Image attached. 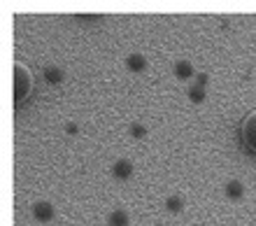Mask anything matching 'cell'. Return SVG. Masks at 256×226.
I'll use <instances>...</instances> for the list:
<instances>
[{"label": "cell", "mask_w": 256, "mask_h": 226, "mask_svg": "<svg viewBox=\"0 0 256 226\" xmlns=\"http://www.w3.org/2000/svg\"><path fill=\"white\" fill-rule=\"evenodd\" d=\"M30 89H33V77L28 73V68L24 63H16L14 66V100L21 103L30 93Z\"/></svg>", "instance_id": "1"}, {"label": "cell", "mask_w": 256, "mask_h": 226, "mask_svg": "<svg viewBox=\"0 0 256 226\" xmlns=\"http://www.w3.org/2000/svg\"><path fill=\"white\" fill-rule=\"evenodd\" d=\"M242 140L244 145L250 147L252 152H256V110L252 114H247V119L242 124Z\"/></svg>", "instance_id": "2"}, {"label": "cell", "mask_w": 256, "mask_h": 226, "mask_svg": "<svg viewBox=\"0 0 256 226\" xmlns=\"http://www.w3.org/2000/svg\"><path fill=\"white\" fill-rule=\"evenodd\" d=\"M33 214L38 221H49L54 219V205L49 203V200H38L33 205Z\"/></svg>", "instance_id": "3"}, {"label": "cell", "mask_w": 256, "mask_h": 226, "mask_svg": "<svg viewBox=\"0 0 256 226\" xmlns=\"http://www.w3.org/2000/svg\"><path fill=\"white\" fill-rule=\"evenodd\" d=\"M112 173H114L116 180H128V177L133 175V163H130L128 159L114 161V166H112Z\"/></svg>", "instance_id": "4"}, {"label": "cell", "mask_w": 256, "mask_h": 226, "mask_svg": "<svg viewBox=\"0 0 256 226\" xmlns=\"http://www.w3.org/2000/svg\"><path fill=\"white\" fill-rule=\"evenodd\" d=\"M126 66H128V70H133V73H142V70L147 68V59H144L142 54H128Z\"/></svg>", "instance_id": "5"}, {"label": "cell", "mask_w": 256, "mask_h": 226, "mask_svg": "<svg viewBox=\"0 0 256 226\" xmlns=\"http://www.w3.org/2000/svg\"><path fill=\"white\" fill-rule=\"evenodd\" d=\"M42 75H44V82H49L52 87H56V84H61L63 82V70L56 66H47L44 70H42Z\"/></svg>", "instance_id": "6"}, {"label": "cell", "mask_w": 256, "mask_h": 226, "mask_svg": "<svg viewBox=\"0 0 256 226\" xmlns=\"http://www.w3.org/2000/svg\"><path fill=\"white\" fill-rule=\"evenodd\" d=\"M242 193H244V184L240 180H228L226 182V196L233 200L238 198H242Z\"/></svg>", "instance_id": "7"}, {"label": "cell", "mask_w": 256, "mask_h": 226, "mask_svg": "<svg viewBox=\"0 0 256 226\" xmlns=\"http://www.w3.org/2000/svg\"><path fill=\"white\" fill-rule=\"evenodd\" d=\"M175 75L180 80H191V77H194V63H189V61L175 63Z\"/></svg>", "instance_id": "8"}, {"label": "cell", "mask_w": 256, "mask_h": 226, "mask_svg": "<svg viewBox=\"0 0 256 226\" xmlns=\"http://www.w3.org/2000/svg\"><path fill=\"white\" fill-rule=\"evenodd\" d=\"M108 221L110 226H128V212L126 210H112Z\"/></svg>", "instance_id": "9"}, {"label": "cell", "mask_w": 256, "mask_h": 226, "mask_svg": "<svg viewBox=\"0 0 256 226\" xmlns=\"http://www.w3.org/2000/svg\"><path fill=\"white\" fill-rule=\"evenodd\" d=\"M166 207H168L170 212H182L184 198L180 196V193H172V196H168V198H166Z\"/></svg>", "instance_id": "10"}, {"label": "cell", "mask_w": 256, "mask_h": 226, "mask_svg": "<svg viewBox=\"0 0 256 226\" xmlns=\"http://www.w3.org/2000/svg\"><path fill=\"white\" fill-rule=\"evenodd\" d=\"M189 98L194 100V103H202V100H205V87L191 84V87H189Z\"/></svg>", "instance_id": "11"}, {"label": "cell", "mask_w": 256, "mask_h": 226, "mask_svg": "<svg viewBox=\"0 0 256 226\" xmlns=\"http://www.w3.org/2000/svg\"><path fill=\"white\" fill-rule=\"evenodd\" d=\"M130 135H133V138H144V135H147V128L135 121V124H130Z\"/></svg>", "instance_id": "12"}, {"label": "cell", "mask_w": 256, "mask_h": 226, "mask_svg": "<svg viewBox=\"0 0 256 226\" xmlns=\"http://www.w3.org/2000/svg\"><path fill=\"white\" fill-rule=\"evenodd\" d=\"M208 82H210V77L205 73H200L198 77H196V84H198V87H208Z\"/></svg>", "instance_id": "13"}, {"label": "cell", "mask_w": 256, "mask_h": 226, "mask_svg": "<svg viewBox=\"0 0 256 226\" xmlns=\"http://www.w3.org/2000/svg\"><path fill=\"white\" fill-rule=\"evenodd\" d=\"M77 131H80V128H77V124H72V121H70V124H66V133L74 135V133H77Z\"/></svg>", "instance_id": "14"}, {"label": "cell", "mask_w": 256, "mask_h": 226, "mask_svg": "<svg viewBox=\"0 0 256 226\" xmlns=\"http://www.w3.org/2000/svg\"><path fill=\"white\" fill-rule=\"evenodd\" d=\"M80 19L82 21H96V19H100L98 14H80Z\"/></svg>", "instance_id": "15"}, {"label": "cell", "mask_w": 256, "mask_h": 226, "mask_svg": "<svg viewBox=\"0 0 256 226\" xmlns=\"http://www.w3.org/2000/svg\"><path fill=\"white\" fill-rule=\"evenodd\" d=\"M161 226H168V224H161Z\"/></svg>", "instance_id": "16"}]
</instances>
